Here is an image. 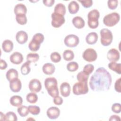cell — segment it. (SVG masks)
<instances>
[{
	"instance_id": "6da1fadb",
	"label": "cell",
	"mask_w": 121,
	"mask_h": 121,
	"mask_svg": "<svg viewBox=\"0 0 121 121\" xmlns=\"http://www.w3.org/2000/svg\"><path fill=\"white\" fill-rule=\"evenodd\" d=\"M112 81L110 73L104 68L100 67L92 75L89 83L91 89L94 91H106L109 89Z\"/></svg>"
},
{
	"instance_id": "7a4b0ae2",
	"label": "cell",
	"mask_w": 121,
	"mask_h": 121,
	"mask_svg": "<svg viewBox=\"0 0 121 121\" xmlns=\"http://www.w3.org/2000/svg\"><path fill=\"white\" fill-rule=\"evenodd\" d=\"M99 17V12L96 9L92 10L88 13L87 24L90 28L92 29H95L98 26V19Z\"/></svg>"
},
{
	"instance_id": "3957f363",
	"label": "cell",
	"mask_w": 121,
	"mask_h": 121,
	"mask_svg": "<svg viewBox=\"0 0 121 121\" xmlns=\"http://www.w3.org/2000/svg\"><path fill=\"white\" fill-rule=\"evenodd\" d=\"M44 39V35L41 33L35 34L32 38V40L29 43L28 48L33 52L37 51L40 47L41 43H42Z\"/></svg>"
},
{
	"instance_id": "277c9868",
	"label": "cell",
	"mask_w": 121,
	"mask_h": 121,
	"mask_svg": "<svg viewBox=\"0 0 121 121\" xmlns=\"http://www.w3.org/2000/svg\"><path fill=\"white\" fill-rule=\"evenodd\" d=\"M120 16L117 12L107 14L103 18V23L107 26L112 27L116 25L120 21Z\"/></svg>"
},
{
	"instance_id": "5b68a950",
	"label": "cell",
	"mask_w": 121,
	"mask_h": 121,
	"mask_svg": "<svg viewBox=\"0 0 121 121\" xmlns=\"http://www.w3.org/2000/svg\"><path fill=\"white\" fill-rule=\"evenodd\" d=\"M101 43L104 46H109L112 42L113 36L112 32L107 28H103L100 31Z\"/></svg>"
},
{
	"instance_id": "8992f818",
	"label": "cell",
	"mask_w": 121,
	"mask_h": 121,
	"mask_svg": "<svg viewBox=\"0 0 121 121\" xmlns=\"http://www.w3.org/2000/svg\"><path fill=\"white\" fill-rule=\"evenodd\" d=\"M72 90L73 94L77 95L86 94L88 92L87 82L76 83L73 86Z\"/></svg>"
},
{
	"instance_id": "52a82bcc",
	"label": "cell",
	"mask_w": 121,
	"mask_h": 121,
	"mask_svg": "<svg viewBox=\"0 0 121 121\" xmlns=\"http://www.w3.org/2000/svg\"><path fill=\"white\" fill-rule=\"evenodd\" d=\"M52 26L54 28H59L61 26L65 21L64 16L53 12L52 14Z\"/></svg>"
},
{
	"instance_id": "ba28073f",
	"label": "cell",
	"mask_w": 121,
	"mask_h": 121,
	"mask_svg": "<svg viewBox=\"0 0 121 121\" xmlns=\"http://www.w3.org/2000/svg\"><path fill=\"white\" fill-rule=\"evenodd\" d=\"M82 57L86 61L91 62L96 60L97 54L94 49L92 48H88L83 52Z\"/></svg>"
},
{
	"instance_id": "9c48e42d",
	"label": "cell",
	"mask_w": 121,
	"mask_h": 121,
	"mask_svg": "<svg viewBox=\"0 0 121 121\" xmlns=\"http://www.w3.org/2000/svg\"><path fill=\"white\" fill-rule=\"evenodd\" d=\"M64 42L67 47H75L79 43V39L78 37L75 35H69L64 38Z\"/></svg>"
},
{
	"instance_id": "30bf717a",
	"label": "cell",
	"mask_w": 121,
	"mask_h": 121,
	"mask_svg": "<svg viewBox=\"0 0 121 121\" xmlns=\"http://www.w3.org/2000/svg\"><path fill=\"white\" fill-rule=\"evenodd\" d=\"M29 89L33 93L39 92L42 88V85L41 82L37 79H32L29 83Z\"/></svg>"
},
{
	"instance_id": "8fae6325",
	"label": "cell",
	"mask_w": 121,
	"mask_h": 121,
	"mask_svg": "<svg viewBox=\"0 0 121 121\" xmlns=\"http://www.w3.org/2000/svg\"><path fill=\"white\" fill-rule=\"evenodd\" d=\"M120 52L115 48H112L109 50L107 54L108 60L111 62H116L118 61L120 59Z\"/></svg>"
},
{
	"instance_id": "7c38bea8",
	"label": "cell",
	"mask_w": 121,
	"mask_h": 121,
	"mask_svg": "<svg viewBox=\"0 0 121 121\" xmlns=\"http://www.w3.org/2000/svg\"><path fill=\"white\" fill-rule=\"evenodd\" d=\"M57 84V80L54 77L47 78L44 80V86L47 91L58 87Z\"/></svg>"
},
{
	"instance_id": "4fadbf2b",
	"label": "cell",
	"mask_w": 121,
	"mask_h": 121,
	"mask_svg": "<svg viewBox=\"0 0 121 121\" xmlns=\"http://www.w3.org/2000/svg\"><path fill=\"white\" fill-rule=\"evenodd\" d=\"M9 87L12 92H18L22 87L21 82L19 78H15L9 82Z\"/></svg>"
},
{
	"instance_id": "5bb4252c",
	"label": "cell",
	"mask_w": 121,
	"mask_h": 121,
	"mask_svg": "<svg viewBox=\"0 0 121 121\" xmlns=\"http://www.w3.org/2000/svg\"><path fill=\"white\" fill-rule=\"evenodd\" d=\"M47 115L50 119H55L58 118L60 114V110L57 107H51L47 110Z\"/></svg>"
},
{
	"instance_id": "9a60e30c",
	"label": "cell",
	"mask_w": 121,
	"mask_h": 121,
	"mask_svg": "<svg viewBox=\"0 0 121 121\" xmlns=\"http://www.w3.org/2000/svg\"><path fill=\"white\" fill-rule=\"evenodd\" d=\"M10 61L14 64H19L23 60L24 58L22 54L19 52H14L10 56Z\"/></svg>"
},
{
	"instance_id": "2e32d148",
	"label": "cell",
	"mask_w": 121,
	"mask_h": 121,
	"mask_svg": "<svg viewBox=\"0 0 121 121\" xmlns=\"http://www.w3.org/2000/svg\"><path fill=\"white\" fill-rule=\"evenodd\" d=\"M16 39L18 43L21 44H24L28 40V35L26 32L19 31L16 34Z\"/></svg>"
},
{
	"instance_id": "e0dca14e",
	"label": "cell",
	"mask_w": 121,
	"mask_h": 121,
	"mask_svg": "<svg viewBox=\"0 0 121 121\" xmlns=\"http://www.w3.org/2000/svg\"><path fill=\"white\" fill-rule=\"evenodd\" d=\"M70 86L67 82H63L60 86V91L62 96L66 97L69 95L70 93Z\"/></svg>"
},
{
	"instance_id": "ac0fdd59",
	"label": "cell",
	"mask_w": 121,
	"mask_h": 121,
	"mask_svg": "<svg viewBox=\"0 0 121 121\" xmlns=\"http://www.w3.org/2000/svg\"><path fill=\"white\" fill-rule=\"evenodd\" d=\"M72 22L74 26L78 29L83 28L85 25V22L82 17L77 16L74 17L72 20Z\"/></svg>"
},
{
	"instance_id": "d6986e66",
	"label": "cell",
	"mask_w": 121,
	"mask_h": 121,
	"mask_svg": "<svg viewBox=\"0 0 121 121\" xmlns=\"http://www.w3.org/2000/svg\"><path fill=\"white\" fill-rule=\"evenodd\" d=\"M43 71L46 75H50L52 74L55 70V66L51 63H46L44 64L42 68Z\"/></svg>"
},
{
	"instance_id": "ffe728a7",
	"label": "cell",
	"mask_w": 121,
	"mask_h": 121,
	"mask_svg": "<svg viewBox=\"0 0 121 121\" xmlns=\"http://www.w3.org/2000/svg\"><path fill=\"white\" fill-rule=\"evenodd\" d=\"M98 40V35L95 32L89 33L86 37V41L89 44H94Z\"/></svg>"
},
{
	"instance_id": "44dd1931",
	"label": "cell",
	"mask_w": 121,
	"mask_h": 121,
	"mask_svg": "<svg viewBox=\"0 0 121 121\" xmlns=\"http://www.w3.org/2000/svg\"><path fill=\"white\" fill-rule=\"evenodd\" d=\"M79 9V6L78 2L75 0L71 1L68 5V10L71 14L77 13Z\"/></svg>"
},
{
	"instance_id": "7402d4cb",
	"label": "cell",
	"mask_w": 121,
	"mask_h": 121,
	"mask_svg": "<svg viewBox=\"0 0 121 121\" xmlns=\"http://www.w3.org/2000/svg\"><path fill=\"white\" fill-rule=\"evenodd\" d=\"M14 11L16 15L17 14L26 15L27 12V9L24 4L22 3H19L15 6Z\"/></svg>"
},
{
	"instance_id": "603a6c76",
	"label": "cell",
	"mask_w": 121,
	"mask_h": 121,
	"mask_svg": "<svg viewBox=\"0 0 121 121\" xmlns=\"http://www.w3.org/2000/svg\"><path fill=\"white\" fill-rule=\"evenodd\" d=\"M13 43L10 40H4L2 44V48L3 50L6 52H9L12 51L13 49Z\"/></svg>"
},
{
	"instance_id": "cb8c5ba5",
	"label": "cell",
	"mask_w": 121,
	"mask_h": 121,
	"mask_svg": "<svg viewBox=\"0 0 121 121\" xmlns=\"http://www.w3.org/2000/svg\"><path fill=\"white\" fill-rule=\"evenodd\" d=\"M10 104L14 106L19 107L23 103V99L20 96L14 95L12 96L10 99Z\"/></svg>"
},
{
	"instance_id": "d4e9b609",
	"label": "cell",
	"mask_w": 121,
	"mask_h": 121,
	"mask_svg": "<svg viewBox=\"0 0 121 121\" xmlns=\"http://www.w3.org/2000/svg\"><path fill=\"white\" fill-rule=\"evenodd\" d=\"M18 74L17 71L14 69H9L6 73V77L9 81H10L15 78H18Z\"/></svg>"
},
{
	"instance_id": "484cf974",
	"label": "cell",
	"mask_w": 121,
	"mask_h": 121,
	"mask_svg": "<svg viewBox=\"0 0 121 121\" xmlns=\"http://www.w3.org/2000/svg\"><path fill=\"white\" fill-rule=\"evenodd\" d=\"M108 68L119 74H121V64L116 62H111L108 64Z\"/></svg>"
},
{
	"instance_id": "4316f807",
	"label": "cell",
	"mask_w": 121,
	"mask_h": 121,
	"mask_svg": "<svg viewBox=\"0 0 121 121\" xmlns=\"http://www.w3.org/2000/svg\"><path fill=\"white\" fill-rule=\"evenodd\" d=\"M54 12L56 13L64 16L66 13V8L65 5L62 3H58L54 7Z\"/></svg>"
},
{
	"instance_id": "83f0119b",
	"label": "cell",
	"mask_w": 121,
	"mask_h": 121,
	"mask_svg": "<svg viewBox=\"0 0 121 121\" xmlns=\"http://www.w3.org/2000/svg\"><path fill=\"white\" fill-rule=\"evenodd\" d=\"M30 62L27 61L25 62L21 67V72L23 75H26L29 73L31 71L30 68Z\"/></svg>"
},
{
	"instance_id": "f1b7e54d",
	"label": "cell",
	"mask_w": 121,
	"mask_h": 121,
	"mask_svg": "<svg viewBox=\"0 0 121 121\" xmlns=\"http://www.w3.org/2000/svg\"><path fill=\"white\" fill-rule=\"evenodd\" d=\"M17 22L21 25H24L27 23V17L25 14H17L16 15Z\"/></svg>"
},
{
	"instance_id": "f546056e",
	"label": "cell",
	"mask_w": 121,
	"mask_h": 121,
	"mask_svg": "<svg viewBox=\"0 0 121 121\" xmlns=\"http://www.w3.org/2000/svg\"><path fill=\"white\" fill-rule=\"evenodd\" d=\"M64 59L66 61H70L74 59V54L73 51L69 50H65L63 53Z\"/></svg>"
},
{
	"instance_id": "4dcf8cb0",
	"label": "cell",
	"mask_w": 121,
	"mask_h": 121,
	"mask_svg": "<svg viewBox=\"0 0 121 121\" xmlns=\"http://www.w3.org/2000/svg\"><path fill=\"white\" fill-rule=\"evenodd\" d=\"M18 114L21 117H26L28 114L29 110L27 107L25 105H21L19 106L17 109Z\"/></svg>"
},
{
	"instance_id": "1f68e13d",
	"label": "cell",
	"mask_w": 121,
	"mask_h": 121,
	"mask_svg": "<svg viewBox=\"0 0 121 121\" xmlns=\"http://www.w3.org/2000/svg\"><path fill=\"white\" fill-rule=\"evenodd\" d=\"M26 99L28 102L31 104H34L37 101L38 96L35 93H29L27 95Z\"/></svg>"
},
{
	"instance_id": "d6a6232c",
	"label": "cell",
	"mask_w": 121,
	"mask_h": 121,
	"mask_svg": "<svg viewBox=\"0 0 121 121\" xmlns=\"http://www.w3.org/2000/svg\"><path fill=\"white\" fill-rule=\"evenodd\" d=\"M39 59V56L37 53H29L27 55L26 60L28 61L31 62H35Z\"/></svg>"
},
{
	"instance_id": "836d02e7",
	"label": "cell",
	"mask_w": 121,
	"mask_h": 121,
	"mask_svg": "<svg viewBox=\"0 0 121 121\" xmlns=\"http://www.w3.org/2000/svg\"><path fill=\"white\" fill-rule=\"evenodd\" d=\"M89 75L85 74L83 71L79 72L77 76V78L78 82H87Z\"/></svg>"
},
{
	"instance_id": "e575fe53",
	"label": "cell",
	"mask_w": 121,
	"mask_h": 121,
	"mask_svg": "<svg viewBox=\"0 0 121 121\" xmlns=\"http://www.w3.org/2000/svg\"><path fill=\"white\" fill-rule=\"evenodd\" d=\"M78 68V65L77 62L72 61L69 63L67 65V69L69 71L73 72L76 71Z\"/></svg>"
},
{
	"instance_id": "d590c367",
	"label": "cell",
	"mask_w": 121,
	"mask_h": 121,
	"mask_svg": "<svg viewBox=\"0 0 121 121\" xmlns=\"http://www.w3.org/2000/svg\"><path fill=\"white\" fill-rule=\"evenodd\" d=\"M29 112L33 115H38L40 112V108L36 105H29L28 107Z\"/></svg>"
},
{
	"instance_id": "8d00e7d4",
	"label": "cell",
	"mask_w": 121,
	"mask_h": 121,
	"mask_svg": "<svg viewBox=\"0 0 121 121\" xmlns=\"http://www.w3.org/2000/svg\"><path fill=\"white\" fill-rule=\"evenodd\" d=\"M50 58L52 62L57 63L60 61L61 57L60 55L58 52H53L50 55Z\"/></svg>"
},
{
	"instance_id": "74e56055",
	"label": "cell",
	"mask_w": 121,
	"mask_h": 121,
	"mask_svg": "<svg viewBox=\"0 0 121 121\" xmlns=\"http://www.w3.org/2000/svg\"><path fill=\"white\" fill-rule=\"evenodd\" d=\"M17 120L16 114L13 112H9L5 114V121H17Z\"/></svg>"
},
{
	"instance_id": "f35d334b",
	"label": "cell",
	"mask_w": 121,
	"mask_h": 121,
	"mask_svg": "<svg viewBox=\"0 0 121 121\" xmlns=\"http://www.w3.org/2000/svg\"><path fill=\"white\" fill-rule=\"evenodd\" d=\"M94 69V66L91 64H88L84 66L83 71L86 75H89L91 73H92Z\"/></svg>"
},
{
	"instance_id": "ab89813d",
	"label": "cell",
	"mask_w": 121,
	"mask_h": 121,
	"mask_svg": "<svg viewBox=\"0 0 121 121\" xmlns=\"http://www.w3.org/2000/svg\"><path fill=\"white\" fill-rule=\"evenodd\" d=\"M108 8L111 9H115L118 5V1L117 0H109L107 2Z\"/></svg>"
},
{
	"instance_id": "60d3db41",
	"label": "cell",
	"mask_w": 121,
	"mask_h": 121,
	"mask_svg": "<svg viewBox=\"0 0 121 121\" xmlns=\"http://www.w3.org/2000/svg\"><path fill=\"white\" fill-rule=\"evenodd\" d=\"M112 110L116 113H119L121 112V105L119 103H115L112 105Z\"/></svg>"
},
{
	"instance_id": "b9f144b4",
	"label": "cell",
	"mask_w": 121,
	"mask_h": 121,
	"mask_svg": "<svg viewBox=\"0 0 121 121\" xmlns=\"http://www.w3.org/2000/svg\"><path fill=\"white\" fill-rule=\"evenodd\" d=\"M47 92H48V94L52 97L54 98L57 96H59V90H58V87H56L52 89L48 90Z\"/></svg>"
},
{
	"instance_id": "7bdbcfd3",
	"label": "cell",
	"mask_w": 121,
	"mask_h": 121,
	"mask_svg": "<svg viewBox=\"0 0 121 121\" xmlns=\"http://www.w3.org/2000/svg\"><path fill=\"white\" fill-rule=\"evenodd\" d=\"M79 1L81 3L82 5L85 8H88L92 6L93 5V1L92 0H79Z\"/></svg>"
},
{
	"instance_id": "ee69618b",
	"label": "cell",
	"mask_w": 121,
	"mask_h": 121,
	"mask_svg": "<svg viewBox=\"0 0 121 121\" xmlns=\"http://www.w3.org/2000/svg\"><path fill=\"white\" fill-rule=\"evenodd\" d=\"M121 78H119L118 79H117L114 85V88L116 91L121 93Z\"/></svg>"
},
{
	"instance_id": "f6af8a7d",
	"label": "cell",
	"mask_w": 121,
	"mask_h": 121,
	"mask_svg": "<svg viewBox=\"0 0 121 121\" xmlns=\"http://www.w3.org/2000/svg\"><path fill=\"white\" fill-rule=\"evenodd\" d=\"M53 103L56 105H61L63 103V99L60 96H57L54 98Z\"/></svg>"
},
{
	"instance_id": "bcb514c9",
	"label": "cell",
	"mask_w": 121,
	"mask_h": 121,
	"mask_svg": "<svg viewBox=\"0 0 121 121\" xmlns=\"http://www.w3.org/2000/svg\"><path fill=\"white\" fill-rule=\"evenodd\" d=\"M43 2L44 5H45L47 7H52L53 5L55 2V0H43Z\"/></svg>"
},
{
	"instance_id": "7dc6e473",
	"label": "cell",
	"mask_w": 121,
	"mask_h": 121,
	"mask_svg": "<svg viewBox=\"0 0 121 121\" xmlns=\"http://www.w3.org/2000/svg\"><path fill=\"white\" fill-rule=\"evenodd\" d=\"M7 67V64L6 62L0 59V68L1 69H5Z\"/></svg>"
},
{
	"instance_id": "c3c4849f",
	"label": "cell",
	"mask_w": 121,
	"mask_h": 121,
	"mask_svg": "<svg viewBox=\"0 0 121 121\" xmlns=\"http://www.w3.org/2000/svg\"><path fill=\"white\" fill-rule=\"evenodd\" d=\"M109 121H121V118L120 117V116L116 115H112L110 118H109Z\"/></svg>"
},
{
	"instance_id": "681fc988",
	"label": "cell",
	"mask_w": 121,
	"mask_h": 121,
	"mask_svg": "<svg viewBox=\"0 0 121 121\" xmlns=\"http://www.w3.org/2000/svg\"><path fill=\"white\" fill-rule=\"evenodd\" d=\"M0 120L5 121V115L3 114L2 112H0Z\"/></svg>"
}]
</instances>
